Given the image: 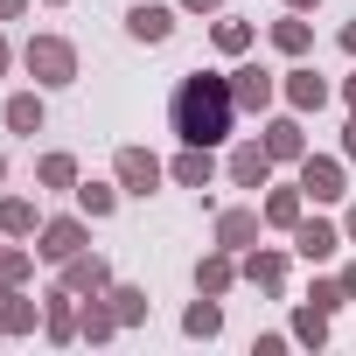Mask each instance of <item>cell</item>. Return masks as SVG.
I'll list each match as a JSON object with an SVG mask.
<instances>
[{
    "label": "cell",
    "mask_w": 356,
    "mask_h": 356,
    "mask_svg": "<svg viewBox=\"0 0 356 356\" xmlns=\"http://www.w3.org/2000/svg\"><path fill=\"white\" fill-rule=\"evenodd\" d=\"M182 15H224V0H175Z\"/></svg>",
    "instance_id": "cell-32"
},
{
    "label": "cell",
    "mask_w": 356,
    "mask_h": 356,
    "mask_svg": "<svg viewBox=\"0 0 356 356\" xmlns=\"http://www.w3.org/2000/svg\"><path fill=\"white\" fill-rule=\"evenodd\" d=\"M182 335H189V342H217V335H224V300H217V293H196V300L182 307Z\"/></svg>",
    "instance_id": "cell-21"
},
{
    "label": "cell",
    "mask_w": 356,
    "mask_h": 356,
    "mask_svg": "<svg viewBox=\"0 0 356 356\" xmlns=\"http://www.w3.org/2000/svg\"><path fill=\"white\" fill-rule=\"evenodd\" d=\"M8 70H15V42H8V35H0V77H8Z\"/></svg>",
    "instance_id": "cell-37"
},
{
    "label": "cell",
    "mask_w": 356,
    "mask_h": 356,
    "mask_svg": "<svg viewBox=\"0 0 356 356\" xmlns=\"http://www.w3.org/2000/svg\"><path fill=\"white\" fill-rule=\"evenodd\" d=\"M112 182H119L133 203H147V196H161V182H168V161L147 154V147H119V154H112Z\"/></svg>",
    "instance_id": "cell-4"
},
{
    "label": "cell",
    "mask_w": 356,
    "mask_h": 356,
    "mask_svg": "<svg viewBox=\"0 0 356 356\" xmlns=\"http://www.w3.org/2000/svg\"><path fill=\"white\" fill-rule=\"evenodd\" d=\"M29 273H35V245L8 238V245H0V286H29Z\"/></svg>",
    "instance_id": "cell-28"
},
{
    "label": "cell",
    "mask_w": 356,
    "mask_h": 356,
    "mask_svg": "<svg viewBox=\"0 0 356 356\" xmlns=\"http://www.w3.org/2000/svg\"><path fill=\"white\" fill-rule=\"evenodd\" d=\"M273 49H280V56H286V63H300V56H307V49H314V22H307V15H293V8H286V15H280V22H273Z\"/></svg>",
    "instance_id": "cell-23"
},
{
    "label": "cell",
    "mask_w": 356,
    "mask_h": 356,
    "mask_svg": "<svg viewBox=\"0 0 356 356\" xmlns=\"http://www.w3.org/2000/svg\"><path fill=\"white\" fill-rule=\"evenodd\" d=\"M0 342H8V328H0Z\"/></svg>",
    "instance_id": "cell-43"
},
{
    "label": "cell",
    "mask_w": 356,
    "mask_h": 356,
    "mask_svg": "<svg viewBox=\"0 0 356 356\" xmlns=\"http://www.w3.org/2000/svg\"><path fill=\"white\" fill-rule=\"evenodd\" d=\"M77 182H84V168H77V154H42L35 161V189H49V196H77Z\"/></svg>",
    "instance_id": "cell-20"
},
{
    "label": "cell",
    "mask_w": 356,
    "mask_h": 356,
    "mask_svg": "<svg viewBox=\"0 0 356 356\" xmlns=\"http://www.w3.org/2000/svg\"><path fill=\"white\" fill-rule=\"evenodd\" d=\"M280 8H293V15H314V8H321V0H280Z\"/></svg>",
    "instance_id": "cell-39"
},
{
    "label": "cell",
    "mask_w": 356,
    "mask_h": 356,
    "mask_svg": "<svg viewBox=\"0 0 356 356\" xmlns=\"http://www.w3.org/2000/svg\"><path fill=\"white\" fill-rule=\"evenodd\" d=\"M119 196H126L119 182H77V210H84L91 224H105V217L119 210Z\"/></svg>",
    "instance_id": "cell-29"
},
{
    "label": "cell",
    "mask_w": 356,
    "mask_h": 356,
    "mask_svg": "<svg viewBox=\"0 0 356 356\" xmlns=\"http://www.w3.org/2000/svg\"><path fill=\"white\" fill-rule=\"evenodd\" d=\"M0 328L8 335H35L42 328V300L29 286H0Z\"/></svg>",
    "instance_id": "cell-19"
},
{
    "label": "cell",
    "mask_w": 356,
    "mask_h": 356,
    "mask_svg": "<svg viewBox=\"0 0 356 356\" xmlns=\"http://www.w3.org/2000/svg\"><path fill=\"white\" fill-rule=\"evenodd\" d=\"M22 70H29V84H42V91H70V84H77V42H70V35H29V42H22Z\"/></svg>",
    "instance_id": "cell-2"
},
{
    "label": "cell",
    "mask_w": 356,
    "mask_h": 356,
    "mask_svg": "<svg viewBox=\"0 0 356 356\" xmlns=\"http://www.w3.org/2000/svg\"><path fill=\"white\" fill-rule=\"evenodd\" d=\"M0 119H8V133H22V140H35V133L49 126V98H42V84H35V91H15L8 105H0Z\"/></svg>",
    "instance_id": "cell-18"
},
{
    "label": "cell",
    "mask_w": 356,
    "mask_h": 356,
    "mask_svg": "<svg viewBox=\"0 0 356 356\" xmlns=\"http://www.w3.org/2000/svg\"><path fill=\"white\" fill-rule=\"evenodd\" d=\"M231 98H238V112H273V105H280V70L238 56V63H231Z\"/></svg>",
    "instance_id": "cell-6"
},
{
    "label": "cell",
    "mask_w": 356,
    "mask_h": 356,
    "mask_svg": "<svg viewBox=\"0 0 356 356\" xmlns=\"http://www.w3.org/2000/svg\"><path fill=\"white\" fill-rule=\"evenodd\" d=\"M342 293H349V307H356V259L342 266Z\"/></svg>",
    "instance_id": "cell-36"
},
{
    "label": "cell",
    "mask_w": 356,
    "mask_h": 356,
    "mask_svg": "<svg viewBox=\"0 0 356 356\" xmlns=\"http://www.w3.org/2000/svg\"><path fill=\"white\" fill-rule=\"evenodd\" d=\"M35 231H42L35 196H8V189H0V238H29L35 245Z\"/></svg>",
    "instance_id": "cell-22"
},
{
    "label": "cell",
    "mask_w": 356,
    "mask_h": 356,
    "mask_svg": "<svg viewBox=\"0 0 356 356\" xmlns=\"http://www.w3.org/2000/svg\"><path fill=\"white\" fill-rule=\"evenodd\" d=\"M56 280H63L70 293H84V300H91V293H105V286H112V259H105V252H77V259H63V266H56Z\"/></svg>",
    "instance_id": "cell-14"
},
{
    "label": "cell",
    "mask_w": 356,
    "mask_h": 356,
    "mask_svg": "<svg viewBox=\"0 0 356 356\" xmlns=\"http://www.w3.org/2000/svg\"><path fill=\"white\" fill-rule=\"evenodd\" d=\"M259 210H266V231H293V224L307 217V189H300V182H286V189H273Z\"/></svg>",
    "instance_id": "cell-24"
},
{
    "label": "cell",
    "mask_w": 356,
    "mask_h": 356,
    "mask_svg": "<svg viewBox=\"0 0 356 356\" xmlns=\"http://www.w3.org/2000/svg\"><path fill=\"white\" fill-rule=\"evenodd\" d=\"M307 300H314V307H328V314H335V307H349V293H342V273H335V280H314V286H307Z\"/></svg>",
    "instance_id": "cell-31"
},
{
    "label": "cell",
    "mask_w": 356,
    "mask_h": 356,
    "mask_svg": "<svg viewBox=\"0 0 356 356\" xmlns=\"http://www.w3.org/2000/svg\"><path fill=\"white\" fill-rule=\"evenodd\" d=\"M280 98H286V112H300V119H307V112H321V105L335 98V84H328V77L300 56L293 70H280Z\"/></svg>",
    "instance_id": "cell-7"
},
{
    "label": "cell",
    "mask_w": 356,
    "mask_h": 356,
    "mask_svg": "<svg viewBox=\"0 0 356 356\" xmlns=\"http://www.w3.org/2000/svg\"><path fill=\"white\" fill-rule=\"evenodd\" d=\"M335 42H342V56H356V22H342V35H335Z\"/></svg>",
    "instance_id": "cell-35"
},
{
    "label": "cell",
    "mask_w": 356,
    "mask_h": 356,
    "mask_svg": "<svg viewBox=\"0 0 356 356\" xmlns=\"http://www.w3.org/2000/svg\"><path fill=\"white\" fill-rule=\"evenodd\" d=\"M342 161H356V112L342 119Z\"/></svg>",
    "instance_id": "cell-33"
},
{
    "label": "cell",
    "mask_w": 356,
    "mask_h": 356,
    "mask_svg": "<svg viewBox=\"0 0 356 356\" xmlns=\"http://www.w3.org/2000/svg\"><path fill=\"white\" fill-rule=\"evenodd\" d=\"M77 321H84V293H70L63 280L42 293V335L49 342H77Z\"/></svg>",
    "instance_id": "cell-13"
},
{
    "label": "cell",
    "mask_w": 356,
    "mask_h": 356,
    "mask_svg": "<svg viewBox=\"0 0 356 356\" xmlns=\"http://www.w3.org/2000/svg\"><path fill=\"white\" fill-rule=\"evenodd\" d=\"M342 98H349V112H356V70H349V77H342Z\"/></svg>",
    "instance_id": "cell-40"
},
{
    "label": "cell",
    "mask_w": 356,
    "mask_h": 356,
    "mask_svg": "<svg viewBox=\"0 0 356 356\" xmlns=\"http://www.w3.org/2000/svg\"><path fill=\"white\" fill-rule=\"evenodd\" d=\"M286 335H293L300 349H321V342H328V307L300 300V307H293V321H286Z\"/></svg>",
    "instance_id": "cell-27"
},
{
    "label": "cell",
    "mask_w": 356,
    "mask_h": 356,
    "mask_svg": "<svg viewBox=\"0 0 356 356\" xmlns=\"http://www.w3.org/2000/svg\"><path fill=\"white\" fill-rule=\"evenodd\" d=\"M175 15H182L175 0H133V8H126V35H133L140 49H161V42L175 35Z\"/></svg>",
    "instance_id": "cell-9"
},
{
    "label": "cell",
    "mask_w": 356,
    "mask_h": 356,
    "mask_svg": "<svg viewBox=\"0 0 356 356\" xmlns=\"http://www.w3.org/2000/svg\"><path fill=\"white\" fill-rule=\"evenodd\" d=\"M168 182H175V189H196V196H203V189L217 182V154H210V147H182V154L168 161Z\"/></svg>",
    "instance_id": "cell-17"
},
{
    "label": "cell",
    "mask_w": 356,
    "mask_h": 356,
    "mask_svg": "<svg viewBox=\"0 0 356 356\" xmlns=\"http://www.w3.org/2000/svg\"><path fill=\"white\" fill-rule=\"evenodd\" d=\"M29 15V0H0V22H22Z\"/></svg>",
    "instance_id": "cell-34"
},
{
    "label": "cell",
    "mask_w": 356,
    "mask_h": 356,
    "mask_svg": "<svg viewBox=\"0 0 356 356\" xmlns=\"http://www.w3.org/2000/svg\"><path fill=\"white\" fill-rule=\"evenodd\" d=\"M168 126L182 147H224L238 126V98H231V70H189L168 91Z\"/></svg>",
    "instance_id": "cell-1"
},
{
    "label": "cell",
    "mask_w": 356,
    "mask_h": 356,
    "mask_svg": "<svg viewBox=\"0 0 356 356\" xmlns=\"http://www.w3.org/2000/svg\"><path fill=\"white\" fill-rule=\"evenodd\" d=\"M238 266H245V286H259L266 300L286 293V252L280 245H252V252H238Z\"/></svg>",
    "instance_id": "cell-12"
},
{
    "label": "cell",
    "mask_w": 356,
    "mask_h": 356,
    "mask_svg": "<svg viewBox=\"0 0 356 356\" xmlns=\"http://www.w3.org/2000/svg\"><path fill=\"white\" fill-rule=\"evenodd\" d=\"M210 42H217V56H252V42H259V29L252 22H238V15H217V29H210Z\"/></svg>",
    "instance_id": "cell-26"
},
{
    "label": "cell",
    "mask_w": 356,
    "mask_h": 356,
    "mask_svg": "<svg viewBox=\"0 0 356 356\" xmlns=\"http://www.w3.org/2000/svg\"><path fill=\"white\" fill-rule=\"evenodd\" d=\"M42 8H70V0H42Z\"/></svg>",
    "instance_id": "cell-42"
},
{
    "label": "cell",
    "mask_w": 356,
    "mask_h": 356,
    "mask_svg": "<svg viewBox=\"0 0 356 356\" xmlns=\"http://www.w3.org/2000/svg\"><path fill=\"white\" fill-rule=\"evenodd\" d=\"M286 238H293V259H307V266H328V259L349 245V238H342V224H328V217H300Z\"/></svg>",
    "instance_id": "cell-10"
},
{
    "label": "cell",
    "mask_w": 356,
    "mask_h": 356,
    "mask_svg": "<svg viewBox=\"0 0 356 356\" xmlns=\"http://www.w3.org/2000/svg\"><path fill=\"white\" fill-rule=\"evenodd\" d=\"M77 252H91V217H84V210H70V217H42V231H35V259H42V266H63V259H77Z\"/></svg>",
    "instance_id": "cell-3"
},
{
    "label": "cell",
    "mask_w": 356,
    "mask_h": 356,
    "mask_svg": "<svg viewBox=\"0 0 356 356\" xmlns=\"http://www.w3.org/2000/svg\"><path fill=\"white\" fill-rule=\"evenodd\" d=\"M0 182H8V154H0Z\"/></svg>",
    "instance_id": "cell-41"
},
{
    "label": "cell",
    "mask_w": 356,
    "mask_h": 356,
    "mask_svg": "<svg viewBox=\"0 0 356 356\" xmlns=\"http://www.w3.org/2000/svg\"><path fill=\"white\" fill-rule=\"evenodd\" d=\"M238 280H245V266H238V252H224V245H210V252L196 259V293H217V300H224V293H231Z\"/></svg>",
    "instance_id": "cell-16"
},
{
    "label": "cell",
    "mask_w": 356,
    "mask_h": 356,
    "mask_svg": "<svg viewBox=\"0 0 356 356\" xmlns=\"http://www.w3.org/2000/svg\"><path fill=\"white\" fill-rule=\"evenodd\" d=\"M105 293H112V307H119V321H126V328H140V321H147V307H154V300H147V286H126V280H112Z\"/></svg>",
    "instance_id": "cell-30"
},
{
    "label": "cell",
    "mask_w": 356,
    "mask_h": 356,
    "mask_svg": "<svg viewBox=\"0 0 356 356\" xmlns=\"http://www.w3.org/2000/svg\"><path fill=\"white\" fill-rule=\"evenodd\" d=\"M273 168H280V161L266 154V140H259V133H252V140H238V147H231V161H224V175H231L238 189H273Z\"/></svg>",
    "instance_id": "cell-11"
},
{
    "label": "cell",
    "mask_w": 356,
    "mask_h": 356,
    "mask_svg": "<svg viewBox=\"0 0 356 356\" xmlns=\"http://www.w3.org/2000/svg\"><path fill=\"white\" fill-rule=\"evenodd\" d=\"M300 189L307 203H349V161L342 154H300Z\"/></svg>",
    "instance_id": "cell-5"
},
{
    "label": "cell",
    "mask_w": 356,
    "mask_h": 356,
    "mask_svg": "<svg viewBox=\"0 0 356 356\" xmlns=\"http://www.w3.org/2000/svg\"><path fill=\"white\" fill-rule=\"evenodd\" d=\"M210 238H217L224 252H252V245L266 238V210H259V203H231V210H217Z\"/></svg>",
    "instance_id": "cell-8"
},
{
    "label": "cell",
    "mask_w": 356,
    "mask_h": 356,
    "mask_svg": "<svg viewBox=\"0 0 356 356\" xmlns=\"http://www.w3.org/2000/svg\"><path fill=\"white\" fill-rule=\"evenodd\" d=\"M342 238H349V245H356V203H349V210H342Z\"/></svg>",
    "instance_id": "cell-38"
},
{
    "label": "cell",
    "mask_w": 356,
    "mask_h": 356,
    "mask_svg": "<svg viewBox=\"0 0 356 356\" xmlns=\"http://www.w3.org/2000/svg\"><path fill=\"white\" fill-rule=\"evenodd\" d=\"M126 321H119V307H112V293H91L84 300V321H77V342H112Z\"/></svg>",
    "instance_id": "cell-25"
},
{
    "label": "cell",
    "mask_w": 356,
    "mask_h": 356,
    "mask_svg": "<svg viewBox=\"0 0 356 356\" xmlns=\"http://www.w3.org/2000/svg\"><path fill=\"white\" fill-rule=\"evenodd\" d=\"M259 140H266V154H273V161H293V168H300V154H307V126H300V112L266 119V126H259Z\"/></svg>",
    "instance_id": "cell-15"
}]
</instances>
